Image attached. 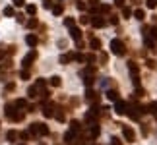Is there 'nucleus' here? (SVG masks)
I'll return each instance as SVG.
<instances>
[{"mask_svg": "<svg viewBox=\"0 0 157 145\" xmlns=\"http://www.w3.org/2000/svg\"><path fill=\"white\" fill-rule=\"evenodd\" d=\"M111 141H113V145H120V141H118V139H116V137H113V139H111Z\"/></svg>", "mask_w": 157, "mask_h": 145, "instance_id": "nucleus-50", "label": "nucleus"}, {"mask_svg": "<svg viewBox=\"0 0 157 145\" xmlns=\"http://www.w3.org/2000/svg\"><path fill=\"white\" fill-rule=\"evenodd\" d=\"M25 25H27L29 29H33V27H37V19H35V18H31V19H29V21H27V23H25Z\"/></svg>", "mask_w": 157, "mask_h": 145, "instance_id": "nucleus-39", "label": "nucleus"}, {"mask_svg": "<svg viewBox=\"0 0 157 145\" xmlns=\"http://www.w3.org/2000/svg\"><path fill=\"white\" fill-rule=\"evenodd\" d=\"M70 37L74 39L76 43H82V31L74 25V27H70Z\"/></svg>", "mask_w": 157, "mask_h": 145, "instance_id": "nucleus-9", "label": "nucleus"}, {"mask_svg": "<svg viewBox=\"0 0 157 145\" xmlns=\"http://www.w3.org/2000/svg\"><path fill=\"white\" fill-rule=\"evenodd\" d=\"M49 83H51L52 87H60V85H62V80H60L58 75H52L51 80H49Z\"/></svg>", "mask_w": 157, "mask_h": 145, "instance_id": "nucleus-19", "label": "nucleus"}, {"mask_svg": "<svg viewBox=\"0 0 157 145\" xmlns=\"http://www.w3.org/2000/svg\"><path fill=\"white\" fill-rule=\"evenodd\" d=\"M54 118H56L58 122H64V112H62V110H56V112H54Z\"/></svg>", "mask_w": 157, "mask_h": 145, "instance_id": "nucleus-32", "label": "nucleus"}, {"mask_svg": "<svg viewBox=\"0 0 157 145\" xmlns=\"http://www.w3.org/2000/svg\"><path fill=\"white\" fill-rule=\"evenodd\" d=\"M124 2H126V0H115V6H118V8H124Z\"/></svg>", "mask_w": 157, "mask_h": 145, "instance_id": "nucleus-46", "label": "nucleus"}, {"mask_svg": "<svg viewBox=\"0 0 157 145\" xmlns=\"http://www.w3.org/2000/svg\"><path fill=\"white\" fill-rule=\"evenodd\" d=\"M132 14H134V12H132V10H130V8H126V6H124V8H122V16H124V18H130V16H132Z\"/></svg>", "mask_w": 157, "mask_h": 145, "instance_id": "nucleus-40", "label": "nucleus"}, {"mask_svg": "<svg viewBox=\"0 0 157 145\" xmlns=\"http://www.w3.org/2000/svg\"><path fill=\"white\" fill-rule=\"evenodd\" d=\"M80 128H82V126H80V122H78V120H72V122H70V130H72V131H76V134H78Z\"/></svg>", "mask_w": 157, "mask_h": 145, "instance_id": "nucleus-26", "label": "nucleus"}, {"mask_svg": "<svg viewBox=\"0 0 157 145\" xmlns=\"http://www.w3.org/2000/svg\"><path fill=\"white\" fill-rule=\"evenodd\" d=\"M70 60H74V54H62L60 56V64H68Z\"/></svg>", "mask_w": 157, "mask_h": 145, "instance_id": "nucleus-23", "label": "nucleus"}, {"mask_svg": "<svg viewBox=\"0 0 157 145\" xmlns=\"http://www.w3.org/2000/svg\"><path fill=\"white\" fill-rule=\"evenodd\" d=\"M140 2H142V0H132V4H134V6H138Z\"/></svg>", "mask_w": 157, "mask_h": 145, "instance_id": "nucleus-51", "label": "nucleus"}, {"mask_svg": "<svg viewBox=\"0 0 157 145\" xmlns=\"http://www.w3.org/2000/svg\"><path fill=\"white\" fill-rule=\"evenodd\" d=\"M25 43H27L29 47H37V43H39V39H37V35H27V37H25Z\"/></svg>", "mask_w": 157, "mask_h": 145, "instance_id": "nucleus-13", "label": "nucleus"}, {"mask_svg": "<svg viewBox=\"0 0 157 145\" xmlns=\"http://www.w3.org/2000/svg\"><path fill=\"white\" fill-rule=\"evenodd\" d=\"M126 110H128V104L124 103V101H115V112L116 114H126Z\"/></svg>", "mask_w": 157, "mask_h": 145, "instance_id": "nucleus-7", "label": "nucleus"}, {"mask_svg": "<svg viewBox=\"0 0 157 145\" xmlns=\"http://www.w3.org/2000/svg\"><path fill=\"white\" fill-rule=\"evenodd\" d=\"M52 14L54 16H62V12H64V4L62 2H56V4H52Z\"/></svg>", "mask_w": 157, "mask_h": 145, "instance_id": "nucleus-11", "label": "nucleus"}, {"mask_svg": "<svg viewBox=\"0 0 157 145\" xmlns=\"http://www.w3.org/2000/svg\"><path fill=\"white\" fill-rule=\"evenodd\" d=\"M6 137H8V141H16V139L19 137V134H18L16 130H10L8 134H6Z\"/></svg>", "mask_w": 157, "mask_h": 145, "instance_id": "nucleus-22", "label": "nucleus"}, {"mask_svg": "<svg viewBox=\"0 0 157 145\" xmlns=\"http://www.w3.org/2000/svg\"><path fill=\"white\" fill-rule=\"evenodd\" d=\"M146 66H148L149 70H153V68H155V66H157V62L153 60V58H149V60H146Z\"/></svg>", "mask_w": 157, "mask_h": 145, "instance_id": "nucleus-33", "label": "nucleus"}, {"mask_svg": "<svg viewBox=\"0 0 157 145\" xmlns=\"http://www.w3.org/2000/svg\"><path fill=\"white\" fill-rule=\"evenodd\" d=\"M74 60L76 62H85V54H80L78 52V54H74Z\"/></svg>", "mask_w": 157, "mask_h": 145, "instance_id": "nucleus-41", "label": "nucleus"}, {"mask_svg": "<svg viewBox=\"0 0 157 145\" xmlns=\"http://www.w3.org/2000/svg\"><path fill=\"white\" fill-rule=\"evenodd\" d=\"M89 47H91L93 50H99V48H101V41H99V39H95V37H93L91 41H89Z\"/></svg>", "mask_w": 157, "mask_h": 145, "instance_id": "nucleus-20", "label": "nucleus"}, {"mask_svg": "<svg viewBox=\"0 0 157 145\" xmlns=\"http://www.w3.org/2000/svg\"><path fill=\"white\" fill-rule=\"evenodd\" d=\"M93 80H95L93 75H85V77H83V83L87 85V87H91V85H93Z\"/></svg>", "mask_w": 157, "mask_h": 145, "instance_id": "nucleus-29", "label": "nucleus"}, {"mask_svg": "<svg viewBox=\"0 0 157 145\" xmlns=\"http://www.w3.org/2000/svg\"><path fill=\"white\" fill-rule=\"evenodd\" d=\"M148 112H151V114H153V116H155V118H157V103H153V104H149V110H148Z\"/></svg>", "mask_w": 157, "mask_h": 145, "instance_id": "nucleus-35", "label": "nucleus"}, {"mask_svg": "<svg viewBox=\"0 0 157 145\" xmlns=\"http://www.w3.org/2000/svg\"><path fill=\"white\" fill-rule=\"evenodd\" d=\"M99 131H101V130H99V126H97V124H91V131H89L91 139H95V137L99 136Z\"/></svg>", "mask_w": 157, "mask_h": 145, "instance_id": "nucleus-21", "label": "nucleus"}, {"mask_svg": "<svg viewBox=\"0 0 157 145\" xmlns=\"http://www.w3.org/2000/svg\"><path fill=\"white\" fill-rule=\"evenodd\" d=\"M64 25H66V27H74V25H76V21H74L72 18H66V19H64Z\"/></svg>", "mask_w": 157, "mask_h": 145, "instance_id": "nucleus-38", "label": "nucleus"}, {"mask_svg": "<svg viewBox=\"0 0 157 145\" xmlns=\"http://www.w3.org/2000/svg\"><path fill=\"white\" fill-rule=\"evenodd\" d=\"M143 37H149L153 41H157V27H148V31L143 33Z\"/></svg>", "mask_w": 157, "mask_h": 145, "instance_id": "nucleus-12", "label": "nucleus"}, {"mask_svg": "<svg viewBox=\"0 0 157 145\" xmlns=\"http://www.w3.org/2000/svg\"><path fill=\"white\" fill-rule=\"evenodd\" d=\"M91 25L95 29H101V27H105V25H107V21L101 18V16H93V18H91Z\"/></svg>", "mask_w": 157, "mask_h": 145, "instance_id": "nucleus-8", "label": "nucleus"}, {"mask_svg": "<svg viewBox=\"0 0 157 145\" xmlns=\"http://www.w3.org/2000/svg\"><path fill=\"white\" fill-rule=\"evenodd\" d=\"M122 136H124V139H126V141H130V143H132V141H136V134H134V130H132V128H128V126L122 128Z\"/></svg>", "mask_w": 157, "mask_h": 145, "instance_id": "nucleus-6", "label": "nucleus"}, {"mask_svg": "<svg viewBox=\"0 0 157 145\" xmlns=\"http://www.w3.org/2000/svg\"><path fill=\"white\" fill-rule=\"evenodd\" d=\"M29 131H31V136H49L51 134L49 126L43 124V122H33L31 126H29Z\"/></svg>", "mask_w": 157, "mask_h": 145, "instance_id": "nucleus-2", "label": "nucleus"}, {"mask_svg": "<svg viewBox=\"0 0 157 145\" xmlns=\"http://www.w3.org/2000/svg\"><path fill=\"white\" fill-rule=\"evenodd\" d=\"M39 145H47V143H39Z\"/></svg>", "mask_w": 157, "mask_h": 145, "instance_id": "nucleus-53", "label": "nucleus"}, {"mask_svg": "<svg viewBox=\"0 0 157 145\" xmlns=\"http://www.w3.org/2000/svg\"><path fill=\"white\" fill-rule=\"evenodd\" d=\"M12 4L18 6V8H22V6H25V0H12Z\"/></svg>", "mask_w": 157, "mask_h": 145, "instance_id": "nucleus-42", "label": "nucleus"}, {"mask_svg": "<svg viewBox=\"0 0 157 145\" xmlns=\"http://www.w3.org/2000/svg\"><path fill=\"white\" fill-rule=\"evenodd\" d=\"M27 95H29V99H37V95H39V89L35 87V85H31V87L27 89Z\"/></svg>", "mask_w": 157, "mask_h": 145, "instance_id": "nucleus-18", "label": "nucleus"}, {"mask_svg": "<svg viewBox=\"0 0 157 145\" xmlns=\"http://www.w3.org/2000/svg\"><path fill=\"white\" fill-rule=\"evenodd\" d=\"M107 99H109V101H118V93H116V91H107Z\"/></svg>", "mask_w": 157, "mask_h": 145, "instance_id": "nucleus-25", "label": "nucleus"}, {"mask_svg": "<svg viewBox=\"0 0 157 145\" xmlns=\"http://www.w3.org/2000/svg\"><path fill=\"white\" fill-rule=\"evenodd\" d=\"M4 114H6V116H8L12 122H22V120H23V112L19 110V108H16V104H14V103L6 104Z\"/></svg>", "mask_w": 157, "mask_h": 145, "instance_id": "nucleus-1", "label": "nucleus"}, {"mask_svg": "<svg viewBox=\"0 0 157 145\" xmlns=\"http://www.w3.org/2000/svg\"><path fill=\"white\" fill-rule=\"evenodd\" d=\"M107 60H109V56H107L105 52H101V62H107Z\"/></svg>", "mask_w": 157, "mask_h": 145, "instance_id": "nucleus-49", "label": "nucleus"}, {"mask_svg": "<svg viewBox=\"0 0 157 145\" xmlns=\"http://www.w3.org/2000/svg\"><path fill=\"white\" fill-rule=\"evenodd\" d=\"M19 137H22L23 141H27L29 137H31V131H19Z\"/></svg>", "mask_w": 157, "mask_h": 145, "instance_id": "nucleus-34", "label": "nucleus"}, {"mask_svg": "<svg viewBox=\"0 0 157 145\" xmlns=\"http://www.w3.org/2000/svg\"><path fill=\"white\" fill-rule=\"evenodd\" d=\"M19 145H25V143H19Z\"/></svg>", "mask_w": 157, "mask_h": 145, "instance_id": "nucleus-54", "label": "nucleus"}, {"mask_svg": "<svg viewBox=\"0 0 157 145\" xmlns=\"http://www.w3.org/2000/svg\"><path fill=\"white\" fill-rule=\"evenodd\" d=\"M35 60H37V50H29L27 54L23 56V60H22V68H29Z\"/></svg>", "mask_w": 157, "mask_h": 145, "instance_id": "nucleus-5", "label": "nucleus"}, {"mask_svg": "<svg viewBox=\"0 0 157 145\" xmlns=\"http://www.w3.org/2000/svg\"><path fill=\"white\" fill-rule=\"evenodd\" d=\"M109 21H111L113 25H116V23H118V18H116V16H111V19H109Z\"/></svg>", "mask_w": 157, "mask_h": 145, "instance_id": "nucleus-47", "label": "nucleus"}, {"mask_svg": "<svg viewBox=\"0 0 157 145\" xmlns=\"http://www.w3.org/2000/svg\"><path fill=\"white\" fill-rule=\"evenodd\" d=\"M25 12H27L29 16H35V14H37V6H33V4L25 6Z\"/></svg>", "mask_w": 157, "mask_h": 145, "instance_id": "nucleus-27", "label": "nucleus"}, {"mask_svg": "<svg viewBox=\"0 0 157 145\" xmlns=\"http://www.w3.org/2000/svg\"><path fill=\"white\" fill-rule=\"evenodd\" d=\"M4 16H14V6H6V8H4Z\"/></svg>", "mask_w": 157, "mask_h": 145, "instance_id": "nucleus-37", "label": "nucleus"}, {"mask_svg": "<svg viewBox=\"0 0 157 145\" xmlns=\"http://www.w3.org/2000/svg\"><path fill=\"white\" fill-rule=\"evenodd\" d=\"M132 83H134V87H140V75H134V77H132Z\"/></svg>", "mask_w": 157, "mask_h": 145, "instance_id": "nucleus-45", "label": "nucleus"}, {"mask_svg": "<svg viewBox=\"0 0 157 145\" xmlns=\"http://www.w3.org/2000/svg\"><path fill=\"white\" fill-rule=\"evenodd\" d=\"M95 60H97L95 54H85V62H95Z\"/></svg>", "mask_w": 157, "mask_h": 145, "instance_id": "nucleus-43", "label": "nucleus"}, {"mask_svg": "<svg viewBox=\"0 0 157 145\" xmlns=\"http://www.w3.org/2000/svg\"><path fill=\"white\" fill-rule=\"evenodd\" d=\"M43 116H45V118H52V116H54V108H52V104H49V103L45 104V108H43Z\"/></svg>", "mask_w": 157, "mask_h": 145, "instance_id": "nucleus-10", "label": "nucleus"}, {"mask_svg": "<svg viewBox=\"0 0 157 145\" xmlns=\"http://www.w3.org/2000/svg\"><path fill=\"white\" fill-rule=\"evenodd\" d=\"M14 87H16L14 83H8V85H6V91H14Z\"/></svg>", "mask_w": 157, "mask_h": 145, "instance_id": "nucleus-48", "label": "nucleus"}, {"mask_svg": "<svg viewBox=\"0 0 157 145\" xmlns=\"http://www.w3.org/2000/svg\"><path fill=\"white\" fill-rule=\"evenodd\" d=\"M111 52L115 54V56H124V52H126L124 43L120 41V39H113L111 41Z\"/></svg>", "mask_w": 157, "mask_h": 145, "instance_id": "nucleus-4", "label": "nucleus"}, {"mask_svg": "<svg viewBox=\"0 0 157 145\" xmlns=\"http://www.w3.org/2000/svg\"><path fill=\"white\" fill-rule=\"evenodd\" d=\"M146 6H148L149 10H155L157 8V0H146Z\"/></svg>", "mask_w": 157, "mask_h": 145, "instance_id": "nucleus-30", "label": "nucleus"}, {"mask_svg": "<svg viewBox=\"0 0 157 145\" xmlns=\"http://www.w3.org/2000/svg\"><path fill=\"white\" fill-rule=\"evenodd\" d=\"M80 23H82V25L91 23V18H87V16H82V18H80Z\"/></svg>", "mask_w": 157, "mask_h": 145, "instance_id": "nucleus-36", "label": "nucleus"}, {"mask_svg": "<svg viewBox=\"0 0 157 145\" xmlns=\"http://www.w3.org/2000/svg\"><path fill=\"white\" fill-rule=\"evenodd\" d=\"M97 2H99V0H89V4H93V6L97 4Z\"/></svg>", "mask_w": 157, "mask_h": 145, "instance_id": "nucleus-52", "label": "nucleus"}, {"mask_svg": "<svg viewBox=\"0 0 157 145\" xmlns=\"http://www.w3.org/2000/svg\"><path fill=\"white\" fill-rule=\"evenodd\" d=\"M76 6H78V10H80V12H83V10L87 8V4H85V2H78Z\"/></svg>", "mask_w": 157, "mask_h": 145, "instance_id": "nucleus-44", "label": "nucleus"}, {"mask_svg": "<svg viewBox=\"0 0 157 145\" xmlns=\"http://www.w3.org/2000/svg\"><path fill=\"white\" fill-rule=\"evenodd\" d=\"M99 12H101V14H109V12H111V6H109V4L99 6Z\"/></svg>", "mask_w": 157, "mask_h": 145, "instance_id": "nucleus-31", "label": "nucleus"}, {"mask_svg": "<svg viewBox=\"0 0 157 145\" xmlns=\"http://www.w3.org/2000/svg\"><path fill=\"white\" fill-rule=\"evenodd\" d=\"M19 77H22V80H29V68H23V70L19 72Z\"/></svg>", "mask_w": 157, "mask_h": 145, "instance_id": "nucleus-28", "label": "nucleus"}, {"mask_svg": "<svg viewBox=\"0 0 157 145\" xmlns=\"http://www.w3.org/2000/svg\"><path fill=\"white\" fill-rule=\"evenodd\" d=\"M132 16H134L136 19H140V21H143V19H146V12H143L142 8H136V10H134V14H132Z\"/></svg>", "mask_w": 157, "mask_h": 145, "instance_id": "nucleus-16", "label": "nucleus"}, {"mask_svg": "<svg viewBox=\"0 0 157 145\" xmlns=\"http://www.w3.org/2000/svg\"><path fill=\"white\" fill-rule=\"evenodd\" d=\"M128 70H130V74H132V77L140 75V70H138V64H136V62H128Z\"/></svg>", "mask_w": 157, "mask_h": 145, "instance_id": "nucleus-15", "label": "nucleus"}, {"mask_svg": "<svg viewBox=\"0 0 157 145\" xmlns=\"http://www.w3.org/2000/svg\"><path fill=\"white\" fill-rule=\"evenodd\" d=\"M14 104H16V108L23 110V108L27 107V101H25V99H16V101H14Z\"/></svg>", "mask_w": 157, "mask_h": 145, "instance_id": "nucleus-17", "label": "nucleus"}, {"mask_svg": "<svg viewBox=\"0 0 157 145\" xmlns=\"http://www.w3.org/2000/svg\"><path fill=\"white\" fill-rule=\"evenodd\" d=\"M85 101H87V103H95V101H97V93L91 91V89H87V93H85Z\"/></svg>", "mask_w": 157, "mask_h": 145, "instance_id": "nucleus-14", "label": "nucleus"}, {"mask_svg": "<svg viewBox=\"0 0 157 145\" xmlns=\"http://www.w3.org/2000/svg\"><path fill=\"white\" fill-rule=\"evenodd\" d=\"M35 87L39 89V93H43V91H45V87H47V81H45V80H37Z\"/></svg>", "mask_w": 157, "mask_h": 145, "instance_id": "nucleus-24", "label": "nucleus"}, {"mask_svg": "<svg viewBox=\"0 0 157 145\" xmlns=\"http://www.w3.org/2000/svg\"><path fill=\"white\" fill-rule=\"evenodd\" d=\"M143 112H148L146 108L142 107V104H138V103H134V104H130L128 107V110H126V114H128L132 120H140V116H142Z\"/></svg>", "mask_w": 157, "mask_h": 145, "instance_id": "nucleus-3", "label": "nucleus"}]
</instances>
